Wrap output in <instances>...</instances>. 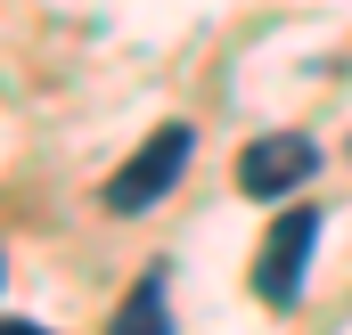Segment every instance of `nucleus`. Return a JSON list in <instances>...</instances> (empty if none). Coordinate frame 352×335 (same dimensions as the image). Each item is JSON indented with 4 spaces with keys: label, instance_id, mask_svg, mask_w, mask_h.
Listing matches in <instances>:
<instances>
[{
    "label": "nucleus",
    "instance_id": "f257e3e1",
    "mask_svg": "<svg viewBox=\"0 0 352 335\" xmlns=\"http://www.w3.org/2000/svg\"><path fill=\"white\" fill-rule=\"evenodd\" d=\"M311 246H320V213H311V205H295L287 221H270L263 253H254V294H263L270 311H287V303L303 294V270H311Z\"/></svg>",
    "mask_w": 352,
    "mask_h": 335
},
{
    "label": "nucleus",
    "instance_id": "f03ea898",
    "mask_svg": "<svg viewBox=\"0 0 352 335\" xmlns=\"http://www.w3.org/2000/svg\"><path fill=\"white\" fill-rule=\"evenodd\" d=\"M311 172H320V148H311L303 131H263V139H246V156H238V188L263 196V205H278V196H295Z\"/></svg>",
    "mask_w": 352,
    "mask_h": 335
},
{
    "label": "nucleus",
    "instance_id": "7ed1b4c3",
    "mask_svg": "<svg viewBox=\"0 0 352 335\" xmlns=\"http://www.w3.org/2000/svg\"><path fill=\"white\" fill-rule=\"evenodd\" d=\"M180 164H188V123H164V131H156L131 164L107 180V213H148V205L180 180Z\"/></svg>",
    "mask_w": 352,
    "mask_h": 335
},
{
    "label": "nucleus",
    "instance_id": "20e7f679",
    "mask_svg": "<svg viewBox=\"0 0 352 335\" xmlns=\"http://www.w3.org/2000/svg\"><path fill=\"white\" fill-rule=\"evenodd\" d=\"M107 335H173V319H164V270H148V278L123 294V311L107 319Z\"/></svg>",
    "mask_w": 352,
    "mask_h": 335
},
{
    "label": "nucleus",
    "instance_id": "39448f33",
    "mask_svg": "<svg viewBox=\"0 0 352 335\" xmlns=\"http://www.w3.org/2000/svg\"><path fill=\"white\" fill-rule=\"evenodd\" d=\"M0 335H50V327H33V319H8V327H0Z\"/></svg>",
    "mask_w": 352,
    "mask_h": 335
}]
</instances>
